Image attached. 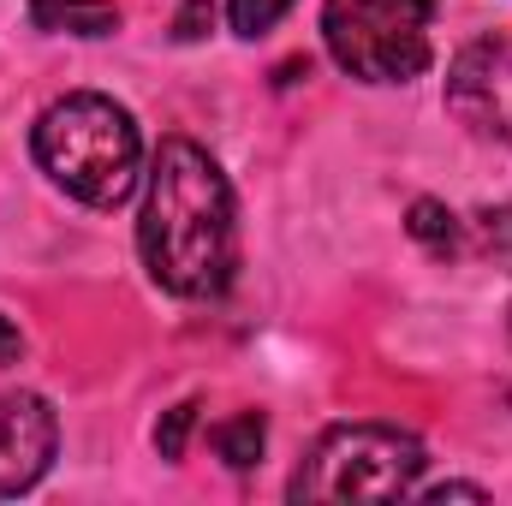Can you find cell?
I'll list each match as a JSON object with an SVG mask.
<instances>
[{
  "mask_svg": "<svg viewBox=\"0 0 512 506\" xmlns=\"http://www.w3.org/2000/svg\"><path fill=\"white\" fill-rule=\"evenodd\" d=\"M137 256L173 298H221L239 268V209L221 161L191 137H161L143 173Z\"/></svg>",
  "mask_w": 512,
  "mask_h": 506,
  "instance_id": "1",
  "label": "cell"
},
{
  "mask_svg": "<svg viewBox=\"0 0 512 506\" xmlns=\"http://www.w3.org/2000/svg\"><path fill=\"white\" fill-rule=\"evenodd\" d=\"M30 155L66 197L90 209H120L143 179V131L131 108L96 90H72L48 102L30 131Z\"/></svg>",
  "mask_w": 512,
  "mask_h": 506,
  "instance_id": "2",
  "label": "cell"
},
{
  "mask_svg": "<svg viewBox=\"0 0 512 506\" xmlns=\"http://www.w3.org/2000/svg\"><path fill=\"white\" fill-rule=\"evenodd\" d=\"M429 453L411 429L340 423L328 429L292 477V501H405L417 495Z\"/></svg>",
  "mask_w": 512,
  "mask_h": 506,
  "instance_id": "3",
  "label": "cell"
},
{
  "mask_svg": "<svg viewBox=\"0 0 512 506\" xmlns=\"http://www.w3.org/2000/svg\"><path fill=\"white\" fill-rule=\"evenodd\" d=\"M435 0H328L322 42L358 84H411L429 66Z\"/></svg>",
  "mask_w": 512,
  "mask_h": 506,
  "instance_id": "4",
  "label": "cell"
},
{
  "mask_svg": "<svg viewBox=\"0 0 512 506\" xmlns=\"http://www.w3.org/2000/svg\"><path fill=\"white\" fill-rule=\"evenodd\" d=\"M447 108L477 137L512 143V36H483L459 48L447 72Z\"/></svg>",
  "mask_w": 512,
  "mask_h": 506,
  "instance_id": "5",
  "label": "cell"
},
{
  "mask_svg": "<svg viewBox=\"0 0 512 506\" xmlns=\"http://www.w3.org/2000/svg\"><path fill=\"white\" fill-rule=\"evenodd\" d=\"M60 453V417L42 393H0V501L36 489Z\"/></svg>",
  "mask_w": 512,
  "mask_h": 506,
  "instance_id": "6",
  "label": "cell"
},
{
  "mask_svg": "<svg viewBox=\"0 0 512 506\" xmlns=\"http://www.w3.org/2000/svg\"><path fill=\"white\" fill-rule=\"evenodd\" d=\"M36 30L54 36H114L120 30V6L114 0H30Z\"/></svg>",
  "mask_w": 512,
  "mask_h": 506,
  "instance_id": "7",
  "label": "cell"
},
{
  "mask_svg": "<svg viewBox=\"0 0 512 506\" xmlns=\"http://www.w3.org/2000/svg\"><path fill=\"white\" fill-rule=\"evenodd\" d=\"M209 441L227 459V471H251L262 459V447H268V423H262V411H239V417H221L209 429Z\"/></svg>",
  "mask_w": 512,
  "mask_h": 506,
  "instance_id": "8",
  "label": "cell"
},
{
  "mask_svg": "<svg viewBox=\"0 0 512 506\" xmlns=\"http://www.w3.org/2000/svg\"><path fill=\"white\" fill-rule=\"evenodd\" d=\"M405 233L423 245L429 256H453L465 245V227H459V215L447 209V203H435V197H417L411 203V215H405Z\"/></svg>",
  "mask_w": 512,
  "mask_h": 506,
  "instance_id": "9",
  "label": "cell"
},
{
  "mask_svg": "<svg viewBox=\"0 0 512 506\" xmlns=\"http://www.w3.org/2000/svg\"><path fill=\"white\" fill-rule=\"evenodd\" d=\"M292 6H298V0H227V24H233L245 42H256V36H268Z\"/></svg>",
  "mask_w": 512,
  "mask_h": 506,
  "instance_id": "10",
  "label": "cell"
},
{
  "mask_svg": "<svg viewBox=\"0 0 512 506\" xmlns=\"http://www.w3.org/2000/svg\"><path fill=\"white\" fill-rule=\"evenodd\" d=\"M197 399H179L173 411H161V423H155V453L161 459H185V441H191V429H197Z\"/></svg>",
  "mask_w": 512,
  "mask_h": 506,
  "instance_id": "11",
  "label": "cell"
},
{
  "mask_svg": "<svg viewBox=\"0 0 512 506\" xmlns=\"http://www.w3.org/2000/svg\"><path fill=\"white\" fill-rule=\"evenodd\" d=\"M483 251L512 268V203H507V209H489V215H483Z\"/></svg>",
  "mask_w": 512,
  "mask_h": 506,
  "instance_id": "12",
  "label": "cell"
},
{
  "mask_svg": "<svg viewBox=\"0 0 512 506\" xmlns=\"http://www.w3.org/2000/svg\"><path fill=\"white\" fill-rule=\"evenodd\" d=\"M423 501H489L483 483H435V489H417Z\"/></svg>",
  "mask_w": 512,
  "mask_h": 506,
  "instance_id": "13",
  "label": "cell"
},
{
  "mask_svg": "<svg viewBox=\"0 0 512 506\" xmlns=\"http://www.w3.org/2000/svg\"><path fill=\"white\" fill-rule=\"evenodd\" d=\"M18 358H24V334H18V322L0 316V364H18Z\"/></svg>",
  "mask_w": 512,
  "mask_h": 506,
  "instance_id": "14",
  "label": "cell"
},
{
  "mask_svg": "<svg viewBox=\"0 0 512 506\" xmlns=\"http://www.w3.org/2000/svg\"><path fill=\"white\" fill-rule=\"evenodd\" d=\"M203 6H209V0H191V6H185V18H179V42H197V36H203V30H197V24H203Z\"/></svg>",
  "mask_w": 512,
  "mask_h": 506,
  "instance_id": "15",
  "label": "cell"
},
{
  "mask_svg": "<svg viewBox=\"0 0 512 506\" xmlns=\"http://www.w3.org/2000/svg\"><path fill=\"white\" fill-rule=\"evenodd\" d=\"M507 334H512V310H507Z\"/></svg>",
  "mask_w": 512,
  "mask_h": 506,
  "instance_id": "16",
  "label": "cell"
}]
</instances>
